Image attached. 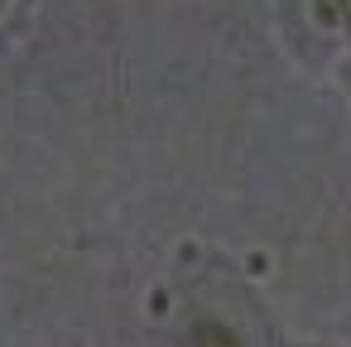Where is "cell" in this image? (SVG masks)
Returning <instances> with one entry per match:
<instances>
[{"mask_svg":"<svg viewBox=\"0 0 351 347\" xmlns=\"http://www.w3.org/2000/svg\"><path fill=\"white\" fill-rule=\"evenodd\" d=\"M164 347H284V333L269 318L265 299L226 275L207 289H193L173 309Z\"/></svg>","mask_w":351,"mask_h":347,"instance_id":"cell-1","label":"cell"},{"mask_svg":"<svg viewBox=\"0 0 351 347\" xmlns=\"http://www.w3.org/2000/svg\"><path fill=\"white\" fill-rule=\"evenodd\" d=\"M274 30L303 73L332 78L351 58V0H274Z\"/></svg>","mask_w":351,"mask_h":347,"instance_id":"cell-2","label":"cell"},{"mask_svg":"<svg viewBox=\"0 0 351 347\" xmlns=\"http://www.w3.org/2000/svg\"><path fill=\"white\" fill-rule=\"evenodd\" d=\"M332 82H337V87H341V97L351 102V58H346V63H341V68L332 73Z\"/></svg>","mask_w":351,"mask_h":347,"instance_id":"cell-3","label":"cell"},{"mask_svg":"<svg viewBox=\"0 0 351 347\" xmlns=\"http://www.w3.org/2000/svg\"><path fill=\"white\" fill-rule=\"evenodd\" d=\"M284 347H337V342H322V337H284Z\"/></svg>","mask_w":351,"mask_h":347,"instance_id":"cell-4","label":"cell"},{"mask_svg":"<svg viewBox=\"0 0 351 347\" xmlns=\"http://www.w3.org/2000/svg\"><path fill=\"white\" fill-rule=\"evenodd\" d=\"M10 15H15V0H0V25H5Z\"/></svg>","mask_w":351,"mask_h":347,"instance_id":"cell-5","label":"cell"}]
</instances>
